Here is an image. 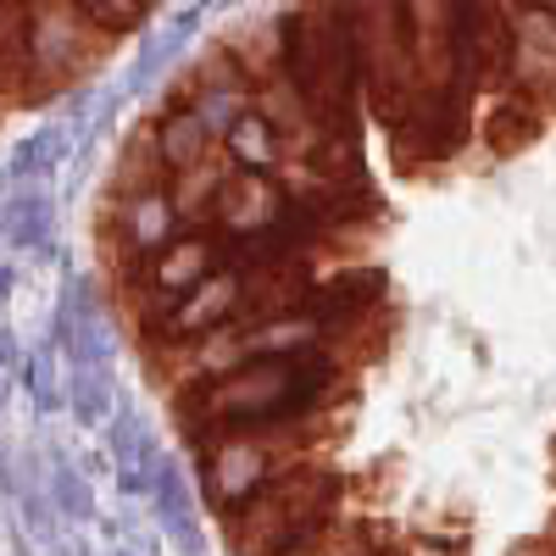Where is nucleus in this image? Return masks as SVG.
<instances>
[{
	"instance_id": "21",
	"label": "nucleus",
	"mask_w": 556,
	"mask_h": 556,
	"mask_svg": "<svg viewBox=\"0 0 556 556\" xmlns=\"http://www.w3.org/2000/svg\"><path fill=\"white\" fill-rule=\"evenodd\" d=\"M184 106H190L195 123L212 134V146H223V134L251 112V89H190Z\"/></svg>"
},
{
	"instance_id": "23",
	"label": "nucleus",
	"mask_w": 556,
	"mask_h": 556,
	"mask_svg": "<svg viewBox=\"0 0 556 556\" xmlns=\"http://www.w3.org/2000/svg\"><path fill=\"white\" fill-rule=\"evenodd\" d=\"M17 374H23V384H28V395H34L39 412H56V406H62V384H56V356H51V345L28 351Z\"/></svg>"
},
{
	"instance_id": "26",
	"label": "nucleus",
	"mask_w": 556,
	"mask_h": 556,
	"mask_svg": "<svg viewBox=\"0 0 556 556\" xmlns=\"http://www.w3.org/2000/svg\"><path fill=\"white\" fill-rule=\"evenodd\" d=\"M7 406H12V379L0 374V417H7Z\"/></svg>"
},
{
	"instance_id": "5",
	"label": "nucleus",
	"mask_w": 556,
	"mask_h": 556,
	"mask_svg": "<svg viewBox=\"0 0 556 556\" xmlns=\"http://www.w3.org/2000/svg\"><path fill=\"white\" fill-rule=\"evenodd\" d=\"M106 45L112 39L89 28L73 12V0H28V39H23L28 78H23V101L62 96L67 84H78L89 67L106 56Z\"/></svg>"
},
{
	"instance_id": "19",
	"label": "nucleus",
	"mask_w": 556,
	"mask_h": 556,
	"mask_svg": "<svg viewBox=\"0 0 556 556\" xmlns=\"http://www.w3.org/2000/svg\"><path fill=\"white\" fill-rule=\"evenodd\" d=\"M540 128H545V112L529 106L523 96H513V89H501V101H495L490 117H484V139H490L495 151H518V146H529Z\"/></svg>"
},
{
	"instance_id": "15",
	"label": "nucleus",
	"mask_w": 556,
	"mask_h": 556,
	"mask_svg": "<svg viewBox=\"0 0 556 556\" xmlns=\"http://www.w3.org/2000/svg\"><path fill=\"white\" fill-rule=\"evenodd\" d=\"M73 151V123H51V128H39L28 139H17L7 167H0V184H17V190H34L39 178H51Z\"/></svg>"
},
{
	"instance_id": "4",
	"label": "nucleus",
	"mask_w": 556,
	"mask_h": 556,
	"mask_svg": "<svg viewBox=\"0 0 556 556\" xmlns=\"http://www.w3.org/2000/svg\"><path fill=\"white\" fill-rule=\"evenodd\" d=\"M312 424L301 429H235V434H217L201 445V501L212 513L235 518L240 506L273 479L295 468L306 456Z\"/></svg>"
},
{
	"instance_id": "20",
	"label": "nucleus",
	"mask_w": 556,
	"mask_h": 556,
	"mask_svg": "<svg viewBox=\"0 0 556 556\" xmlns=\"http://www.w3.org/2000/svg\"><path fill=\"white\" fill-rule=\"evenodd\" d=\"M45 501H51V513L67 518V523H89V518H96V484H89L67 456H51V473H45Z\"/></svg>"
},
{
	"instance_id": "22",
	"label": "nucleus",
	"mask_w": 556,
	"mask_h": 556,
	"mask_svg": "<svg viewBox=\"0 0 556 556\" xmlns=\"http://www.w3.org/2000/svg\"><path fill=\"white\" fill-rule=\"evenodd\" d=\"M73 12H78L89 28H96V34L123 39V34H134V28L151 23L156 0H73Z\"/></svg>"
},
{
	"instance_id": "16",
	"label": "nucleus",
	"mask_w": 556,
	"mask_h": 556,
	"mask_svg": "<svg viewBox=\"0 0 556 556\" xmlns=\"http://www.w3.org/2000/svg\"><path fill=\"white\" fill-rule=\"evenodd\" d=\"M223 162L228 167H240V173H285V162H290V151H285V139L273 134V123L251 106L235 128L223 134Z\"/></svg>"
},
{
	"instance_id": "11",
	"label": "nucleus",
	"mask_w": 556,
	"mask_h": 556,
	"mask_svg": "<svg viewBox=\"0 0 556 556\" xmlns=\"http://www.w3.org/2000/svg\"><path fill=\"white\" fill-rule=\"evenodd\" d=\"M223 267V240L212 235V228H184V235L146 262V290H151V323H162V312L173 301H184L206 273Z\"/></svg>"
},
{
	"instance_id": "13",
	"label": "nucleus",
	"mask_w": 556,
	"mask_h": 556,
	"mask_svg": "<svg viewBox=\"0 0 556 556\" xmlns=\"http://www.w3.org/2000/svg\"><path fill=\"white\" fill-rule=\"evenodd\" d=\"M151 513H156V523L178 540L184 556H206V534H201V518H195V490H190V479H184V468H178L173 456L162 462V473H156Z\"/></svg>"
},
{
	"instance_id": "6",
	"label": "nucleus",
	"mask_w": 556,
	"mask_h": 556,
	"mask_svg": "<svg viewBox=\"0 0 556 556\" xmlns=\"http://www.w3.org/2000/svg\"><path fill=\"white\" fill-rule=\"evenodd\" d=\"M506 45H513L506 0H451V89L462 96L506 89Z\"/></svg>"
},
{
	"instance_id": "8",
	"label": "nucleus",
	"mask_w": 556,
	"mask_h": 556,
	"mask_svg": "<svg viewBox=\"0 0 556 556\" xmlns=\"http://www.w3.org/2000/svg\"><path fill=\"white\" fill-rule=\"evenodd\" d=\"M245 301H251V273H240L235 262H223V267L206 273L184 301H173V306L162 312V323H151V345H156V351L195 345V340L228 329V323L245 312Z\"/></svg>"
},
{
	"instance_id": "10",
	"label": "nucleus",
	"mask_w": 556,
	"mask_h": 556,
	"mask_svg": "<svg viewBox=\"0 0 556 556\" xmlns=\"http://www.w3.org/2000/svg\"><path fill=\"white\" fill-rule=\"evenodd\" d=\"M290 206V190L278 173H240L228 167L223 184H217V201H212V235L223 245H240V240H256L262 228H273Z\"/></svg>"
},
{
	"instance_id": "25",
	"label": "nucleus",
	"mask_w": 556,
	"mask_h": 556,
	"mask_svg": "<svg viewBox=\"0 0 556 556\" xmlns=\"http://www.w3.org/2000/svg\"><path fill=\"white\" fill-rule=\"evenodd\" d=\"M12 285H17V273H12L7 262H0V306H7V295H12Z\"/></svg>"
},
{
	"instance_id": "24",
	"label": "nucleus",
	"mask_w": 556,
	"mask_h": 556,
	"mask_svg": "<svg viewBox=\"0 0 556 556\" xmlns=\"http://www.w3.org/2000/svg\"><path fill=\"white\" fill-rule=\"evenodd\" d=\"M23 356H28V351H23V340H17L12 329H0V374H7V379H12V374H17V367H23Z\"/></svg>"
},
{
	"instance_id": "28",
	"label": "nucleus",
	"mask_w": 556,
	"mask_h": 556,
	"mask_svg": "<svg viewBox=\"0 0 556 556\" xmlns=\"http://www.w3.org/2000/svg\"><path fill=\"white\" fill-rule=\"evenodd\" d=\"M228 7H245V0H228Z\"/></svg>"
},
{
	"instance_id": "27",
	"label": "nucleus",
	"mask_w": 556,
	"mask_h": 556,
	"mask_svg": "<svg viewBox=\"0 0 556 556\" xmlns=\"http://www.w3.org/2000/svg\"><path fill=\"white\" fill-rule=\"evenodd\" d=\"M285 556H323L317 545H301V551H285Z\"/></svg>"
},
{
	"instance_id": "17",
	"label": "nucleus",
	"mask_w": 556,
	"mask_h": 556,
	"mask_svg": "<svg viewBox=\"0 0 556 556\" xmlns=\"http://www.w3.org/2000/svg\"><path fill=\"white\" fill-rule=\"evenodd\" d=\"M62 406L78 417L84 429H106V417L123 406V401H117V379H112V367H67Z\"/></svg>"
},
{
	"instance_id": "3",
	"label": "nucleus",
	"mask_w": 556,
	"mask_h": 556,
	"mask_svg": "<svg viewBox=\"0 0 556 556\" xmlns=\"http://www.w3.org/2000/svg\"><path fill=\"white\" fill-rule=\"evenodd\" d=\"M340 501V473L312 468V462H295V468L273 473L228 523V540H235V556H285L301 545H317L323 523L334 518Z\"/></svg>"
},
{
	"instance_id": "14",
	"label": "nucleus",
	"mask_w": 556,
	"mask_h": 556,
	"mask_svg": "<svg viewBox=\"0 0 556 556\" xmlns=\"http://www.w3.org/2000/svg\"><path fill=\"white\" fill-rule=\"evenodd\" d=\"M0 240L28 256H51L56 251V206L45 190H17L0 206Z\"/></svg>"
},
{
	"instance_id": "2",
	"label": "nucleus",
	"mask_w": 556,
	"mask_h": 556,
	"mask_svg": "<svg viewBox=\"0 0 556 556\" xmlns=\"http://www.w3.org/2000/svg\"><path fill=\"white\" fill-rule=\"evenodd\" d=\"M278 34V73L306 101L323 134L362 139V73H356V34L351 0H295L273 17Z\"/></svg>"
},
{
	"instance_id": "12",
	"label": "nucleus",
	"mask_w": 556,
	"mask_h": 556,
	"mask_svg": "<svg viewBox=\"0 0 556 556\" xmlns=\"http://www.w3.org/2000/svg\"><path fill=\"white\" fill-rule=\"evenodd\" d=\"M146 139H151V156H156L162 178H178V173H190V167H201V162L217 156L212 134L195 123L190 106H167V112L146 128Z\"/></svg>"
},
{
	"instance_id": "18",
	"label": "nucleus",
	"mask_w": 556,
	"mask_h": 556,
	"mask_svg": "<svg viewBox=\"0 0 556 556\" xmlns=\"http://www.w3.org/2000/svg\"><path fill=\"white\" fill-rule=\"evenodd\" d=\"M223 173H228V162L212 156V162H201V167H190V173L167 178V201H173V212H178L184 228H212V201H217Z\"/></svg>"
},
{
	"instance_id": "1",
	"label": "nucleus",
	"mask_w": 556,
	"mask_h": 556,
	"mask_svg": "<svg viewBox=\"0 0 556 556\" xmlns=\"http://www.w3.org/2000/svg\"><path fill=\"white\" fill-rule=\"evenodd\" d=\"M340 379H345L340 345L245 362L212 384L184 390L178 424L195 451L217 434H235V429H301V424H317V406L340 390Z\"/></svg>"
},
{
	"instance_id": "9",
	"label": "nucleus",
	"mask_w": 556,
	"mask_h": 556,
	"mask_svg": "<svg viewBox=\"0 0 556 556\" xmlns=\"http://www.w3.org/2000/svg\"><path fill=\"white\" fill-rule=\"evenodd\" d=\"M506 89L529 106H556V17L534 0L513 7V45H506Z\"/></svg>"
},
{
	"instance_id": "7",
	"label": "nucleus",
	"mask_w": 556,
	"mask_h": 556,
	"mask_svg": "<svg viewBox=\"0 0 556 556\" xmlns=\"http://www.w3.org/2000/svg\"><path fill=\"white\" fill-rule=\"evenodd\" d=\"M178 240V212L167 201V184H139L117 190L106 206V245L117 273H146L151 256H162Z\"/></svg>"
}]
</instances>
